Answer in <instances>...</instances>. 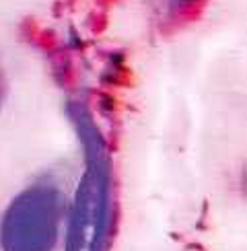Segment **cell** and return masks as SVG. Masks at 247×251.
Wrapping results in <instances>:
<instances>
[{
  "label": "cell",
  "mask_w": 247,
  "mask_h": 251,
  "mask_svg": "<svg viewBox=\"0 0 247 251\" xmlns=\"http://www.w3.org/2000/svg\"><path fill=\"white\" fill-rule=\"evenodd\" d=\"M76 128L85 146V173L66 212L64 251H109L116 214L109 154L91 120L76 116Z\"/></svg>",
  "instance_id": "6da1fadb"
},
{
  "label": "cell",
  "mask_w": 247,
  "mask_h": 251,
  "mask_svg": "<svg viewBox=\"0 0 247 251\" xmlns=\"http://www.w3.org/2000/svg\"><path fill=\"white\" fill-rule=\"evenodd\" d=\"M0 105H2V78H0Z\"/></svg>",
  "instance_id": "277c9868"
},
{
  "label": "cell",
  "mask_w": 247,
  "mask_h": 251,
  "mask_svg": "<svg viewBox=\"0 0 247 251\" xmlns=\"http://www.w3.org/2000/svg\"><path fill=\"white\" fill-rule=\"evenodd\" d=\"M68 200L62 187L41 179L25 187L0 223L2 251H54L66 221Z\"/></svg>",
  "instance_id": "7a4b0ae2"
},
{
  "label": "cell",
  "mask_w": 247,
  "mask_h": 251,
  "mask_svg": "<svg viewBox=\"0 0 247 251\" xmlns=\"http://www.w3.org/2000/svg\"><path fill=\"white\" fill-rule=\"evenodd\" d=\"M154 15L171 25L190 21L204 4V0H148Z\"/></svg>",
  "instance_id": "3957f363"
}]
</instances>
